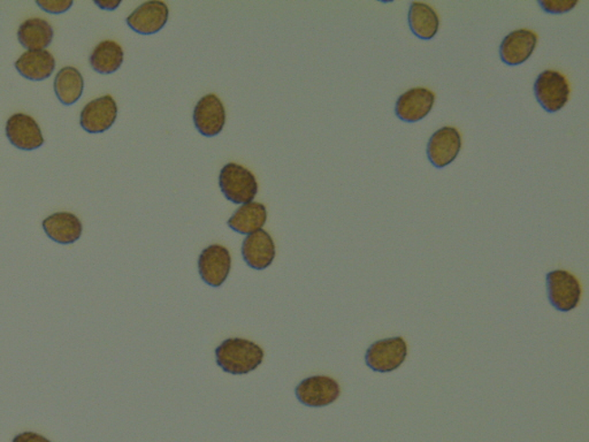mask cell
Masks as SVG:
<instances>
[{
    "instance_id": "cell-10",
    "label": "cell",
    "mask_w": 589,
    "mask_h": 442,
    "mask_svg": "<svg viewBox=\"0 0 589 442\" xmlns=\"http://www.w3.org/2000/svg\"><path fill=\"white\" fill-rule=\"evenodd\" d=\"M193 123L201 135L212 137L221 134L226 123V111L216 94H206L197 103Z\"/></svg>"
},
{
    "instance_id": "cell-21",
    "label": "cell",
    "mask_w": 589,
    "mask_h": 442,
    "mask_svg": "<svg viewBox=\"0 0 589 442\" xmlns=\"http://www.w3.org/2000/svg\"><path fill=\"white\" fill-rule=\"evenodd\" d=\"M84 80L74 67H64L54 79V93L64 105H73L83 93Z\"/></svg>"
},
{
    "instance_id": "cell-2",
    "label": "cell",
    "mask_w": 589,
    "mask_h": 442,
    "mask_svg": "<svg viewBox=\"0 0 589 442\" xmlns=\"http://www.w3.org/2000/svg\"><path fill=\"white\" fill-rule=\"evenodd\" d=\"M219 186L226 199L235 204L250 203L258 192L255 175L235 162L222 167L219 175Z\"/></svg>"
},
{
    "instance_id": "cell-13",
    "label": "cell",
    "mask_w": 589,
    "mask_h": 442,
    "mask_svg": "<svg viewBox=\"0 0 589 442\" xmlns=\"http://www.w3.org/2000/svg\"><path fill=\"white\" fill-rule=\"evenodd\" d=\"M6 136L15 148L32 152L44 144L40 126L34 118L18 113L7 120Z\"/></svg>"
},
{
    "instance_id": "cell-7",
    "label": "cell",
    "mask_w": 589,
    "mask_h": 442,
    "mask_svg": "<svg viewBox=\"0 0 589 442\" xmlns=\"http://www.w3.org/2000/svg\"><path fill=\"white\" fill-rule=\"evenodd\" d=\"M231 257L228 249L212 244L201 252L199 272L205 283L211 287H221L230 276Z\"/></svg>"
},
{
    "instance_id": "cell-25",
    "label": "cell",
    "mask_w": 589,
    "mask_h": 442,
    "mask_svg": "<svg viewBox=\"0 0 589 442\" xmlns=\"http://www.w3.org/2000/svg\"><path fill=\"white\" fill-rule=\"evenodd\" d=\"M12 442H51L47 440L45 437L37 435L34 432H24L21 435L16 436Z\"/></svg>"
},
{
    "instance_id": "cell-6",
    "label": "cell",
    "mask_w": 589,
    "mask_h": 442,
    "mask_svg": "<svg viewBox=\"0 0 589 442\" xmlns=\"http://www.w3.org/2000/svg\"><path fill=\"white\" fill-rule=\"evenodd\" d=\"M296 398L302 405L322 408L338 400L341 389L337 380L327 376H313L300 381L295 390Z\"/></svg>"
},
{
    "instance_id": "cell-23",
    "label": "cell",
    "mask_w": 589,
    "mask_h": 442,
    "mask_svg": "<svg viewBox=\"0 0 589 442\" xmlns=\"http://www.w3.org/2000/svg\"><path fill=\"white\" fill-rule=\"evenodd\" d=\"M539 5L550 15H562V13L574 10L578 0H539Z\"/></svg>"
},
{
    "instance_id": "cell-16",
    "label": "cell",
    "mask_w": 589,
    "mask_h": 442,
    "mask_svg": "<svg viewBox=\"0 0 589 442\" xmlns=\"http://www.w3.org/2000/svg\"><path fill=\"white\" fill-rule=\"evenodd\" d=\"M43 229L53 241L60 244L74 243L82 235L80 219L70 212H58L47 217L43 221Z\"/></svg>"
},
{
    "instance_id": "cell-12",
    "label": "cell",
    "mask_w": 589,
    "mask_h": 442,
    "mask_svg": "<svg viewBox=\"0 0 589 442\" xmlns=\"http://www.w3.org/2000/svg\"><path fill=\"white\" fill-rule=\"evenodd\" d=\"M170 11L163 2H146L137 7L127 18V25L141 35H152L165 27Z\"/></svg>"
},
{
    "instance_id": "cell-4",
    "label": "cell",
    "mask_w": 589,
    "mask_h": 442,
    "mask_svg": "<svg viewBox=\"0 0 589 442\" xmlns=\"http://www.w3.org/2000/svg\"><path fill=\"white\" fill-rule=\"evenodd\" d=\"M570 84L557 71L547 70L537 75L535 83L536 101L549 113H557L566 105L570 97Z\"/></svg>"
},
{
    "instance_id": "cell-18",
    "label": "cell",
    "mask_w": 589,
    "mask_h": 442,
    "mask_svg": "<svg viewBox=\"0 0 589 442\" xmlns=\"http://www.w3.org/2000/svg\"><path fill=\"white\" fill-rule=\"evenodd\" d=\"M407 21L411 32L421 40H432L440 27L437 13L425 3H411L410 8H408Z\"/></svg>"
},
{
    "instance_id": "cell-9",
    "label": "cell",
    "mask_w": 589,
    "mask_h": 442,
    "mask_svg": "<svg viewBox=\"0 0 589 442\" xmlns=\"http://www.w3.org/2000/svg\"><path fill=\"white\" fill-rule=\"evenodd\" d=\"M462 148V137L454 127H442L429 137L427 157L437 169H444L458 156Z\"/></svg>"
},
{
    "instance_id": "cell-14",
    "label": "cell",
    "mask_w": 589,
    "mask_h": 442,
    "mask_svg": "<svg viewBox=\"0 0 589 442\" xmlns=\"http://www.w3.org/2000/svg\"><path fill=\"white\" fill-rule=\"evenodd\" d=\"M537 35L530 29H518L505 37L500 45V57L509 66L520 65L535 50Z\"/></svg>"
},
{
    "instance_id": "cell-11",
    "label": "cell",
    "mask_w": 589,
    "mask_h": 442,
    "mask_svg": "<svg viewBox=\"0 0 589 442\" xmlns=\"http://www.w3.org/2000/svg\"><path fill=\"white\" fill-rule=\"evenodd\" d=\"M436 102V94L427 88H412L398 98L395 114L404 123H417L427 117Z\"/></svg>"
},
{
    "instance_id": "cell-15",
    "label": "cell",
    "mask_w": 589,
    "mask_h": 442,
    "mask_svg": "<svg viewBox=\"0 0 589 442\" xmlns=\"http://www.w3.org/2000/svg\"><path fill=\"white\" fill-rule=\"evenodd\" d=\"M275 244L268 231H257L248 235L242 243V256L245 263L253 270L268 269L275 259Z\"/></svg>"
},
{
    "instance_id": "cell-26",
    "label": "cell",
    "mask_w": 589,
    "mask_h": 442,
    "mask_svg": "<svg viewBox=\"0 0 589 442\" xmlns=\"http://www.w3.org/2000/svg\"><path fill=\"white\" fill-rule=\"evenodd\" d=\"M94 4L103 8V10L114 11L122 4V0H117V2H114V0H104V2H94Z\"/></svg>"
},
{
    "instance_id": "cell-1",
    "label": "cell",
    "mask_w": 589,
    "mask_h": 442,
    "mask_svg": "<svg viewBox=\"0 0 589 442\" xmlns=\"http://www.w3.org/2000/svg\"><path fill=\"white\" fill-rule=\"evenodd\" d=\"M264 350L245 339L231 338L216 349V362L223 372L242 376L255 371L263 363Z\"/></svg>"
},
{
    "instance_id": "cell-19",
    "label": "cell",
    "mask_w": 589,
    "mask_h": 442,
    "mask_svg": "<svg viewBox=\"0 0 589 442\" xmlns=\"http://www.w3.org/2000/svg\"><path fill=\"white\" fill-rule=\"evenodd\" d=\"M266 221H268V211L265 205L250 201L236 210L227 224L240 234L250 235L263 229Z\"/></svg>"
},
{
    "instance_id": "cell-8",
    "label": "cell",
    "mask_w": 589,
    "mask_h": 442,
    "mask_svg": "<svg viewBox=\"0 0 589 442\" xmlns=\"http://www.w3.org/2000/svg\"><path fill=\"white\" fill-rule=\"evenodd\" d=\"M118 117L117 103L110 94L88 103L82 110L81 127L90 134H100L110 130Z\"/></svg>"
},
{
    "instance_id": "cell-24",
    "label": "cell",
    "mask_w": 589,
    "mask_h": 442,
    "mask_svg": "<svg viewBox=\"0 0 589 442\" xmlns=\"http://www.w3.org/2000/svg\"><path fill=\"white\" fill-rule=\"evenodd\" d=\"M36 4L43 11L51 15L67 12L73 5L72 0H36Z\"/></svg>"
},
{
    "instance_id": "cell-5",
    "label": "cell",
    "mask_w": 589,
    "mask_h": 442,
    "mask_svg": "<svg viewBox=\"0 0 589 442\" xmlns=\"http://www.w3.org/2000/svg\"><path fill=\"white\" fill-rule=\"evenodd\" d=\"M545 281L549 302L556 310L569 312L578 307L582 286L574 274L564 270H555L547 274Z\"/></svg>"
},
{
    "instance_id": "cell-22",
    "label": "cell",
    "mask_w": 589,
    "mask_h": 442,
    "mask_svg": "<svg viewBox=\"0 0 589 442\" xmlns=\"http://www.w3.org/2000/svg\"><path fill=\"white\" fill-rule=\"evenodd\" d=\"M123 63V47L114 41L100 43L90 55V65L100 74H112V73L117 72Z\"/></svg>"
},
{
    "instance_id": "cell-20",
    "label": "cell",
    "mask_w": 589,
    "mask_h": 442,
    "mask_svg": "<svg viewBox=\"0 0 589 442\" xmlns=\"http://www.w3.org/2000/svg\"><path fill=\"white\" fill-rule=\"evenodd\" d=\"M18 40L29 51L44 50L54 40V28L45 20L28 19L20 25Z\"/></svg>"
},
{
    "instance_id": "cell-17",
    "label": "cell",
    "mask_w": 589,
    "mask_h": 442,
    "mask_svg": "<svg viewBox=\"0 0 589 442\" xmlns=\"http://www.w3.org/2000/svg\"><path fill=\"white\" fill-rule=\"evenodd\" d=\"M55 67L54 55L46 50L27 51L15 62V68L25 79L43 81L53 75Z\"/></svg>"
},
{
    "instance_id": "cell-3",
    "label": "cell",
    "mask_w": 589,
    "mask_h": 442,
    "mask_svg": "<svg viewBox=\"0 0 589 442\" xmlns=\"http://www.w3.org/2000/svg\"><path fill=\"white\" fill-rule=\"evenodd\" d=\"M407 356V345L402 337L384 339L372 343L365 354V363L374 372L388 373L402 366Z\"/></svg>"
}]
</instances>
